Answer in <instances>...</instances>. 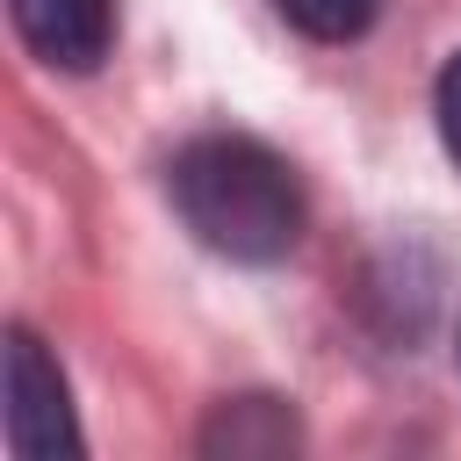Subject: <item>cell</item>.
<instances>
[{
    "label": "cell",
    "instance_id": "obj_1",
    "mask_svg": "<svg viewBox=\"0 0 461 461\" xmlns=\"http://www.w3.org/2000/svg\"><path fill=\"white\" fill-rule=\"evenodd\" d=\"M166 187H173V209H180V223L194 230V245H209L216 259L274 267V259H288L295 238H303L295 166H288L274 144H259V137L209 130V137L180 144L173 166H166Z\"/></svg>",
    "mask_w": 461,
    "mask_h": 461
},
{
    "label": "cell",
    "instance_id": "obj_2",
    "mask_svg": "<svg viewBox=\"0 0 461 461\" xmlns=\"http://www.w3.org/2000/svg\"><path fill=\"white\" fill-rule=\"evenodd\" d=\"M7 447L14 461H58L79 454V425H72V396L58 360L43 353V339L29 324L7 331Z\"/></svg>",
    "mask_w": 461,
    "mask_h": 461
},
{
    "label": "cell",
    "instance_id": "obj_3",
    "mask_svg": "<svg viewBox=\"0 0 461 461\" xmlns=\"http://www.w3.org/2000/svg\"><path fill=\"white\" fill-rule=\"evenodd\" d=\"M22 43L50 72H94L115 50V0H7Z\"/></svg>",
    "mask_w": 461,
    "mask_h": 461
},
{
    "label": "cell",
    "instance_id": "obj_4",
    "mask_svg": "<svg viewBox=\"0 0 461 461\" xmlns=\"http://www.w3.org/2000/svg\"><path fill=\"white\" fill-rule=\"evenodd\" d=\"M209 461H274V454H295L303 447V425L281 396H223L194 439Z\"/></svg>",
    "mask_w": 461,
    "mask_h": 461
},
{
    "label": "cell",
    "instance_id": "obj_5",
    "mask_svg": "<svg viewBox=\"0 0 461 461\" xmlns=\"http://www.w3.org/2000/svg\"><path fill=\"white\" fill-rule=\"evenodd\" d=\"M274 7H281V22L303 29L310 43H353V36H367L375 14H382V0H274Z\"/></svg>",
    "mask_w": 461,
    "mask_h": 461
},
{
    "label": "cell",
    "instance_id": "obj_6",
    "mask_svg": "<svg viewBox=\"0 0 461 461\" xmlns=\"http://www.w3.org/2000/svg\"><path fill=\"white\" fill-rule=\"evenodd\" d=\"M432 115H439V144L461 158V50L439 65V86H432Z\"/></svg>",
    "mask_w": 461,
    "mask_h": 461
}]
</instances>
